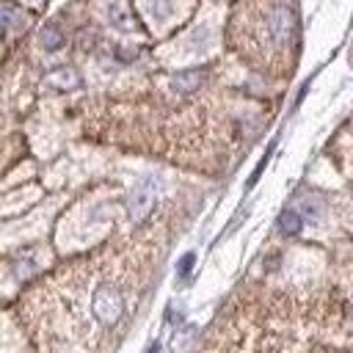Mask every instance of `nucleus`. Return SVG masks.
Instances as JSON below:
<instances>
[{
	"label": "nucleus",
	"mask_w": 353,
	"mask_h": 353,
	"mask_svg": "<svg viewBox=\"0 0 353 353\" xmlns=\"http://www.w3.org/2000/svg\"><path fill=\"white\" fill-rule=\"evenodd\" d=\"M121 306H124V303H121V292H119L116 287H110V284L99 287V290L94 292V298H91V309H94L97 320L105 323V325H110V323L119 320Z\"/></svg>",
	"instance_id": "f257e3e1"
},
{
	"label": "nucleus",
	"mask_w": 353,
	"mask_h": 353,
	"mask_svg": "<svg viewBox=\"0 0 353 353\" xmlns=\"http://www.w3.org/2000/svg\"><path fill=\"white\" fill-rule=\"evenodd\" d=\"M149 207H152V188H149V182H143L141 188L132 190V199H130V215L138 221V218L146 215Z\"/></svg>",
	"instance_id": "f03ea898"
},
{
	"label": "nucleus",
	"mask_w": 353,
	"mask_h": 353,
	"mask_svg": "<svg viewBox=\"0 0 353 353\" xmlns=\"http://www.w3.org/2000/svg\"><path fill=\"white\" fill-rule=\"evenodd\" d=\"M47 80H50V83H55V85H61V88H69V85H77V77H74V74H69L66 69H61V72H55V74H50Z\"/></svg>",
	"instance_id": "7ed1b4c3"
},
{
	"label": "nucleus",
	"mask_w": 353,
	"mask_h": 353,
	"mask_svg": "<svg viewBox=\"0 0 353 353\" xmlns=\"http://www.w3.org/2000/svg\"><path fill=\"white\" fill-rule=\"evenodd\" d=\"M41 44H44L47 50H55V47L61 44V33H58L55 28H44V33H41Z\"/></svg>",
	"instance_id": "20e7f679"
},
{
	"label": "nucleus",
	"mask_w": 353,
	"mask_h": 353,
	"mask_svg": "<svg viewBox=\"0 0 353 353\" xmlns=\"http://www.w3.org/2000/svg\"><path fill=\"white\" fill-rule=\"evenodd\" d=\"M298 226H301V221H298V215H295V212H284V215H281V232L295 234V232H298Z\"/></svg>",
	"instance_id": "39448f33"
},
{
	"label": "nucleus",
	"mask_w": 353,
	"mask_h": 353,
	"mask_svg": "<svg viewBox=\"0 0 353 353\" xmlns=\"http://www.w3.org/2000/svg\"><path fill=\"white\" fill-rule=\"evenodd\" d=\"M301 210H303V215H309V218H317V212H320V204H317L314 199H312V201L306 199V201L301 204Z\"/></svg>",
	"instance_id": "423d86ee"
}]
</instances>
